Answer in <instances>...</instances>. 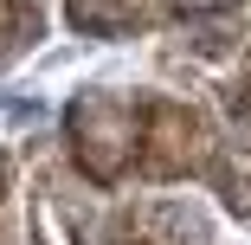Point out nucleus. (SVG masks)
I'll list each match as a JSON object with an SVG mask.
<instances>
[{"label": "nucleus", "instance_id": "obj_1", "mask_svg": "<svg viewBox=\"0 0 251 245\" xmlns=\"http://www.w3.org/2000/svg\"><path fill=\"white\" fill-rule=\"evenodd\" d=\"M135 142H142V110L123 104L110 90H90L71 104V155L90 181L116 187L129 168H135Z\"/></svg>", "mask_w": 251, "mask_h": 245}, {"label": "nucleus", "instance_id": "obj_2", "mask_svg": "<svg viewBox=\"0 0 251 245\" xmlns=\"http://www.w3.org/2000/svg\"><path fill=\"white\" fill-rule=\"evenodd\" d=\"M206 162H213V149H206V123H200V110L174 104V97L142 104V142H135V168H142V174L180 181V174H200Z\"/></svg>", "mask_w": 251, "mask_h": 245}, {"label": "nucleus", "instance_id": "obj_3", "mask_svg": "<svg viewBox=\"0 0 251 245\" xmlns=\"http://www.w3.org/2000/svg\"><path fill=\"white\" fill-rule=\"evenodd\" d=\"M168 0H65V20L77 32H97V39H123L135 26H155Z\"/></svg>", "mask_w": 251, "mask_h": 245}, {"label": "nucleus", "instance_id": "obj_4", "mask_svg": "<svg viewBox=\"0 0 251 245\" xmlns=\"http://www.w3.org/2000/svg\"><path fill=\"white\" fill-rule=\"evenodd\" d=\"M206 168H213V181H219V193H226V207H232L238 219H251V129L232 136Z\"/></svg>", "mask_w": 251, "mask_h": 245}, {"label": "nucleus", "instance_id": "obj_5", "mask_svg": "<svg viewBox=\"0 0 251 245\" xmlns=\"http://www.w3.org/2000/svg\"><path fill=\"white\" fill-rule=\"evenodd\" d=\"M174 7H193V13H226L232 0H174Z\"/></svg>", "mask_w": 251, "mask_h": 245}, {"label": "nucleus", "instance_id": "obj_6", "mask_svg": "<svg viewBox=\"0 0 251 245\" xmlns=\"http://www.w3.org/2000/svg\"><path fill=\"white\" fill-rule=\"evenodd\" d=\"M0 193H7V162H0Z\"/></svg>", "mask_w": 251, "mask_h": 245}]
</instances>
